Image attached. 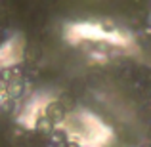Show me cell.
Segmentation results:
<instances>
[{
	"instance_id": "obj_1",
	"label": "cell",
	"mask_w": 151,
	"mask_h": 147,
	"mask_svg": "<svg viewBox=\"0 0 151 147\" xmlns=\"http://www.w3.org/2000/svg\"><path fill=\"white\" fill-rule=\"evenodd\" d=\"M46 118L54 124V122H61L63 117H65V109H63V105L59 101H52L48 103V107H46Z\"/></svg>"
},
{
	"instance_id": "obj_6",
	"label": "cell",
	"mask_w": 151,
	"mask_h": 147,
	"mask_svg": "<svg viewBox=\"0 0 151 147\" xmlns=\"http://www.w3.org/2000/svg\"><path fill=\"white\" fill-rule=\"evenodd\" d=\"M65 147H78V143H71V141H67Z\"/></svg>"
},
{
	"instance_id": "obj_2",
	"label": "cell",
	"mask_w": 151,
	"mask_h": 147,
	"mask_svg": "<svg viewBox=\"0 0 151 147\" xmlns=\"http://www.w3.org/2000/svg\"><path fill=\"white\" fill-rule=\"evenodd\" d=\"M37 132L42 134V136H52V132H54V124H52L46 117H38V120H37Z\"/></svg>"
},
{
	"instance_id": "obj_5",
	"label": "cell",
	"mask_w": 151,
	"mask_h": 147,
	"mask_svg": "<svg viewBox=\"0 0 151 147\" xmlns=\"http://www.w3.org/2000/svg\"><path fill=\"white\" fill-rule=\"evenodd\" d=\"M6 92H8V82L0 77V96H6Z\"/></svg>"
},
{
	"instance_id": "obj_4",
	"label": "cell",
	"mask_w": 151,
	"mask_h": 147,
	"mask_svg": "<svg viewBox=\"0 0 151 147\" xmlns=\"http://www.w3.org/2000/svg\"><path fill=\"white\" fill-rule=\"evenodd\" d=\"M14 111V99H10V98H4V99H0V113H4V115H8V113H12Z\"/></svg>"
},
{
	"instance_id": "obj_3",
	"label": "cell",
	"mask_w": 151,
	"mask_h": 147,
	"mask_svg": "<svg viewBox=\"0 0 151 147\" xmlns=\"http://www.w3.org/2000/svg\"><path fill=\"white\" fill-rule=\"evenodd\" d=\"M6 96L10 99H17L23 96V82H10L8 84V92Z\"/></svg>"
}]
</instances>
